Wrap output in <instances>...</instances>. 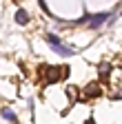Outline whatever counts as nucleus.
<instances>
[{"label": "nucleus", "instance_id": "f257e3e1", "mask_svg": "<svg viewBox=\"0 0 122 124\" xmlns=\"http://www.w3.org/2000/svg\"><path fill=\"white\" fill-rule=\"evenodd\" d=\"M44 38H47V42L51 44V49L58 53V55H65V58H69V55H73V51L69 49V46L67 44H62V42H60L53 33H47V36H44Z\"/></svg>", "mask_w": 122, "mask_h": 124}, {"label": "nucleus", "instance_id": "f03ea898", "mask_svg": "<svg viewBox=\"0 0 122 124\" xmlns=\"http://www.w3.org/2000/svg\"><path fill=\"white\" fill-rule=\"evenodd\" d=\"M67 75H69L67 67H65V71H62V69H58V67H44V80H47L49 84L58 82L60 78H67Z\"/></svg>", "mask_w": 122, "mask_h": 124}, {"label": "nucleus", "instance_id": "7ed1b4c3", "mask_svg": "<svg viewBox=\"0 0 122 124\" xmlns=\"http://www.w3.org/2000/svg\"><path fill=\"white\" fill-rule=\"evenodd\" d=\"M109 20V13H98V16H91V18H82V22H89L91 27H100Z\"/></svg>", "mask_w": 122, "mask_h": 124}, {"label": "nucleus", "instance_id": "20e7f679", "mask_svg": "<svg viewBox=\"0 0 122 124\" xmlns=\"http://www.w3.org/2000/svg\"><path fill=\"white\" fill-rule=\"evenodd\" d=\"M16 22H18V24H27V22H29V13H27L24 9H18V11H16Z\"/></svg>", "mask_w": 122, "mask_h": 124}, {"label": "nucleus", "instance_id": "39448f33", "mask_svg": "<svg viewBox=\"0 0 122 124\" xmlns=\"http://www.w3.org/2000/svg\"><path fill=\"white\" fill-rule=\"evenodd\" d=\"M109 73H111V64H109V62H102V64H100V78H102V80H106Z\"/></svg>", "mask_w": 122, "mask_h": 124}, {"label": "nucleus", "instance_id": "423d86ee", "mask_svg": "<svg viewBox=\"0 0 122 124\" xmlns=\"http://www.w3.org/2000/svg\"><path fill=\"white\" fill-rule=\"evenodd\" d=\"M2 120H5V122H18L16 113H13V111H9V108H2Z\"/></svg>", "mask_w": 122, "mask_h": 124}, {"label": "nucleus", "instance_id": "0eeeda50", "mask_svg": "<svg viewBox=\"0 0 122 124\" xmlns=\"http://www.w3.org/2000/svg\"><path fill=\"white\" fill-rule=\"evenodd\" d=\"M87 95H100V89H96V84H91V89H87Z\"/></svg>", "mask_w": 122, "mask_h": 124}, {"label": "nucleus", "instance_id": "6e6552de", "mask_svg": "<svg viewBox=\"0 0 122 124\" xmlns=\"http://www.w3.org/2000/svg\"><path fill=\"white\" fill-rule=\"evenodd\" d=\"M16 2H20V0H16Z\"/></svg>", "mask_w": 122, "mask_h": 124}]
</instances>
